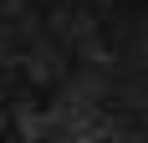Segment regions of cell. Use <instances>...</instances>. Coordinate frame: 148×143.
I'll use <instances>...</instances> for the list:
<instances>
[{
  "instance_id": "cell-1",
  "label": "cell",
  "mask_w": 148,
  "mask_h": 143,
  "mask_svg": "<svg viewBox=\"0 0 148 143\" xmlns=\"http://www.w3.org/2000/svg\"><path fill=\"white\" fill-rule=\"evenodd\" d=\"M0 143H148V0H0Z\"/></svg>"
}]
</instances>
